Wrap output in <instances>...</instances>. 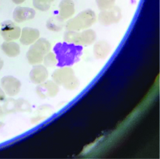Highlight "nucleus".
Masks as SVG:
<instances>
[{"mask_svg": "<svg viewBox=\"0 0 160 159\" xmlns=\"http://www.w3.org/2000/svg\"><path fill=\"white\" fill-rule=\"evenodd\" d=\"M121 17L120 8L113 6L108 10L101 11L98 15V21L102 25L109 26L119 22L121 19Z\"/></svg>", "mask_w": 160, "mask_h": 159, "instance_id": "obj_6", "label": "nucleus"}, {"mask_svg": "<svg viewBox=\"0 0 160 159\" xmlns=\"http://www.w3.org/2000/svg\"><path fill=\"white\" fill-rule=\"evenodd\" d=\"M2 49L8 57L11 58L16 57L20 53V45L13 41H5L2 45Z\"/></svg>", "mask_w": 160, "mask_h": 159, "instance_id": "obj_14", "label": "nucleus"}, {"mask_svg": "<svg viewBox=\"0 0 160 159\" xmlns=\"http://www.w3.org/2000/svg\"><path fill=\"white\" fill-rule=\"evenodd\" d=\"M59 91L58 85L52 81H44L36 88V93L42 99L47 97H53L58 94Z\"/></svg>", "mask_w": 160, "mask_h": 159, "instance_id": "obj_8", "label": "nucleus"}, {"mask_svg": "<svg viewBox=\"0 0 160 159\" xmlns=\"http://www.w3.org/2000/svg\"><path fill=\"white\" fill-rule=\"evenodd\" d=\"M46 27L49 30L52 32H59L64 27V20L59 16L51 17L46 22Z\"/></svg>", "mask_w": 160, "mask_h": 159, "instance_id": "obj_16", "label": "nucleus"}, {"mask_svg": "<svg viewBox=\"0 0 160 159\" xmlns=\"http://www.w3.org/2000/svg\"><path fill=\"white\" fill-rule=\"evenodd\" d=\"M51 50V44L45 38H38L33 43L27 52L28 61L31 64H38L43 61L44 56Z\"/></svg>", "mask_w": 160, "mask_h": 159, "instance_id": "obj_2", "label": "nucleus"}, {"mask_svg": "<svg viewBox=\"0 0 160 159\" xmlns=\"http://www.w3.org/2000/svg\"><path fill=\"white\" fill-rule=\"evenodd\" d=\"M40 31L30 27H25L22 30L20 41L22 44L28 46L32 44L39 38Z\"/></svg>", "mask_w": 160, "mask_h": 159, "instance_id": "obj_11", "label": "nucleus"}, {"mask_svg": "<svg viewBox=\"0 0 160 159\" xmlns=\"http://www.w3.org/2000/svg\"><path fill=\"white\" fill-rule=\"evenodd\" d=\"M97 35L95 32L88 29L82 31L80 33V46H89L95 41Z\"/></svg>", "mask_w": 160, "mask_h": 159, "instance_id": "obj_15", "label": "nucleus"}, {"mask_svg": "<svg viewBox=\"0 0 160 159\" xmlns=\"http://www.w3.org/2000/svg\"><path fill=\"white\" fill-rule=\"evenodd\" d=\"M54 51L56 57L62 60H72L81 51V46L67 43H58L55 46Z\"/></svg>", "mask_w": 160, "mask_h": 159, "instance_id": "obj_4", "label": "nucleus"}, {"mask_svg": "<svg viewBox=\"0 0 160 159\" xmlns=\"http://www.w3.org/2000/svg\"><path fill=\"white\" fill-rule=\"evenodd\" d=\"M21 86V82L13 76H6L1 79V87L4 93L9 97L18 95Z\"/></svg>", "mask_w": 160, "mask_h": 159, "instance_id": "obj_7", "label": "nucleus"}, {"mask_svg": "<svg viewBox=\"0 0 160 159\" xmlns=\"http://www.w3.org/2000/svg\"><path fill=\"white\" fill-rule=\"evenodd\" d=\"M21 28L12 21L6 20L2 22L0 34L5 41H13L20 37Z\"/></svg>", "mask_w": 160, "mask_h": 159, "instance_id": "obj_5", "label": "nucleus"}, {"mask_svg": "<svg viewBox=\"0 0 160 159\" xmlns=\"http://www.w3.org/2000/svg\"><path fill=\"white\" fill-rule=\"evenodd\" d=\"M54 83L58 85L63 86L68 90H74L79 86V81L74 75V71L70 67L56 69L52 74Z\"/></svg>", "mask_w": 160, "mask_h": 159, "instance_id": "obj_3", "label": "nucleus"}, {"mask_svg": "<svg viewBox=\"0 0 160 159\" xmlns=\"http://www.w3.org/2000/svg\"><path fill=\"white\" fill-rule=\"evenodd\" d=\"M43 61L46 67H53L57 64L58 60L56 54L54 53L49 52L44 56Z\"/></svg>", "mask_w": 160, "mask_h": 159, "instance_id": "obj_19", "label": "nucleus"}, {"mask_svg": "<svg viewBox=\"0 0 160 159\" xmlns=\"http://www.w3.org/2000/svg\"><path fill=\"white\" fill-rule=\"evenodd\" d=\"M36 11L34 9L27 7H17L13 13L14 22L21 23L25 21L32 20L35 17Z\"/></svg>", "mask_w": 160, "mask_h": 159, "instance_id": "obj_10", "label": "nucleus"}, {"mask_svg": "<svg viewBox=\"0 0 160 159\" xmlns=\"http://www.w3.org/2000/svg\"><path fill=\"white\" fill-rule=\"evenodd\" d=\"M6 100V93H4L2 87H0V102Z\"/></svg>", "mask_w": 160, "mask_h": 159, "instance_id": "obj_23", "label": "nucleus"}, {"mask_svg": "<svg viewBox=\"0 0 160 159\" xmlns=\"http://www.w3.org/2000/svg\"><path fill=\"white\" fill-rule=\"evenodd\" d=\"M48 77V72L45 66L42 64H35L30 73V79L31 81L39 85L46 81Z\"/></svg>", "mask_w": 160, "mask_h": 159, "instance_id": "obj_9", "label": "nucleus"}, {"mask_svg": "<svg viewBox=\"0 0 160 159\" xmlns=\"http://www.w3.org/2000/svg\"><path fill=\"white\" fill-rule=\"evenodd\" d=\"M4 124L3 122H0V129H2V127H3Z\"/></svg>", "mask_w": 160, "mask_h": 159, "instance_id": "obj_27", "label": "nucleus"}, {"mask_svg": "<svg viewBox=\"0 0 160 159\" xmlns=\"http://www.w3.org/2000/svg\"><path fill=\"white\" fill-rule=\"evenodd\" d=\"M96 20L95 13L91 10H86L69 20L67 22L66 28L68 30L73 31L86 30L95 24Z\"/></svg>", "mask_w": 160, "mask_h": 159, "instance_id": "obj_1", "label": "nucleus"}, {"mask_svg": "<svg viewBox=\"0 0 160 159\" xmlns=\"http://www.w3.org/2000/svg\"><path fill=\"white\" fill-rule=\"evenodd\" d=\"M54 1V0H32V3L33 6L37 10L46 12L49 10Z\"/></svg>", "mask_w": 160, "mask_h": 159, "instance_id": "obj_18", "label": "nucleus"}, {"mask_svg": "<svg viewBox=\"0 0 160 159\" xmlns=\"http://www.w3.org/2000/svg\"><path fill=\"white\" fill-rule=\"evenodd\" d=\"M30 110V105L28 102L23 100H16L15 111H29Z\"/></svg>", "mask_w": 160, "mask_h": 159, "instance_id": "obj_21", "label": "nucleus"}, {"mask_svg": "<svg viewBox=\"0 0 160 159\" xmlns=\"http://www.w3.org/2000/svg\"><path fill=\"white\" fill-rule=\"evenodd\" d=\"M111 46L105 41H98L94 45L93 52L98 59H105L111 51Z\"/></svg>", "mask_w": 160, "mask_h": 159, "instance_id": "obj_13", "label": "nucleus"}, {"mask_svg": "<svg viewBox=\"0 0 160 159\" xmlns=\"http://www.w3.org/2000/svg\"><path fill=\"white\" fill-rule=\"evenodd\" d=\"M3 114H4V112H3V110L2 109V107L0 106V118H2V117L3 115Z\"/></svg>", "mask_w": 160, "mask_h": 159, "instance_id": "obj_26", "label": "nucleus"}, {"mask_svg": "<svg viewBox=\"0 0 160 159\" xmlns=\"http://www.w3.org/2000/svg\"><path fill=\"white\" fill-rule=\"evenodd\" d=\"M75 12V6L72 0H62L59 4V16L62 20L72 17Z\"/></svg>", "mask_w": 160, "mask_h": 159, "instance_id": "obj_12", "label": "nucleus"}, {"mask_svg": "<svg viewBox=\"0 0 160 159\" xmlns=\"http://www.w3.org/2000/svg\"><path fill=\"white\" fill-rule=\"evenodd\" d=\"M64 40L67 43L80 45V33L77 31L67 30L64 33Z\"/></svg>", "mask_w": 160, "mask_h": 159, "instance_id": "obj_17", "label": "nucleus"}, {"mask_svg": "<svg viewBox=\"0 0 160 159\" xmlns=\"http://www.w3.org/2000/svg\"><path fill=\"white\" fill-rule=\"evenodd\" d=\"M3 60L2 59H0V71H1V70L2 69V68H3Z\"/></svg>", "mask_w": 160, "mask_h": 159, "instance_id": "obj_25", "label": "nucleus"}, {"mask_svg": "<svg viewBox=\"0 0 160 159\" xmlns=\"http://www.w3.org/2000/svg\"><path fill=\"white\" fill-rule=\"evenodd\" d=\"M15 103L16 100L9 99L7 100L3 105V110L6 113H10V112L15 111Z\"/></svg>", "mask_w": 160, "mask_h": 159, "instance_id": "obj_22", "label": "nucleus"}, {"mask_svg": "<svg viewBox=\"0 0 160 159\" xmlns=\"http://www.w3.org/2000/svg\"><path fill=\"white\" fill-rule=\"evenodd\" d=\"M97 5L100 10H105L115 6V0H96Z\"/></svg>", "mask_w": 160, "mask_h": 159, "instance_id": "obj_20", "label": "nucleus"}, {"mask_svg": "<svg viewBox=\"0 0 160 159\" xmlns=\"http://www.w3.org/2000/svg\"><path fill=\"white\" fill-rule=\"evenodd\" d=\"M12 1L16 4H18V5H19V4H21L22 3L24 2L26 0H12Z\"/></svg>", "mask_w": 160, "mask_h": 159, "instance_id": "obj_24", "label": "nucleus"}]
</instances>
